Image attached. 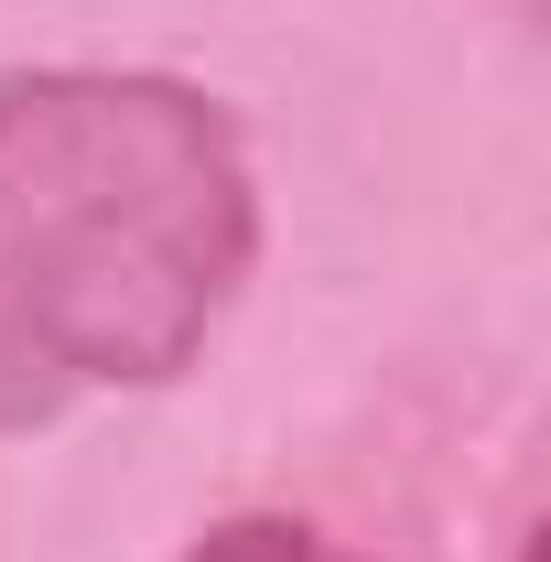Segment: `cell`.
Listing matches in <instances>:
<instances>
[{
  "mask_svg": "<svg viewBox=\"0 0 551 562\" xmlns=\"http://www.w3.org/2000/svg\"><path fill=\"white\" fill-rule=\"evenodd\" d=\"M260 249L249 151L206 87L0 76V432L184 379Z\"/></svg>",
  "mask_w": 551,
  "mask_h": 562,
  "instance_id": "6da1fadb",
  "label": "cell"
},
{
  "mask_svg": "<svg viewBox=\"0 0 551 562\" xmlns=\"http://www.w3.org/2000/svg\"><path fill=\"white\" fill-rule=\"evenodd\" d=\"M195 562H357V552H336V541L303 530V519H227V530L195 541Z\"/></svg>",
  "mask_w": 551,
  "mask_h": 562,
  "instance_id": "7a4b0ae2",
  "label": "cell"
},
{
  "mask_svg": "<svg viewBox=\"0 0 551 562\" xmlns=\"http://www.w3.org/2000/svg\"><path fill=\"white\" fill-rule=\"evenodd\" d=\"M519 562H541V541H530V552H519Z\"/></svg>",
  "mask_w": 551,
  "mask_h": 562,
  "instance_id": "3957f363",
  "label": "cell"
}]
</instances>
